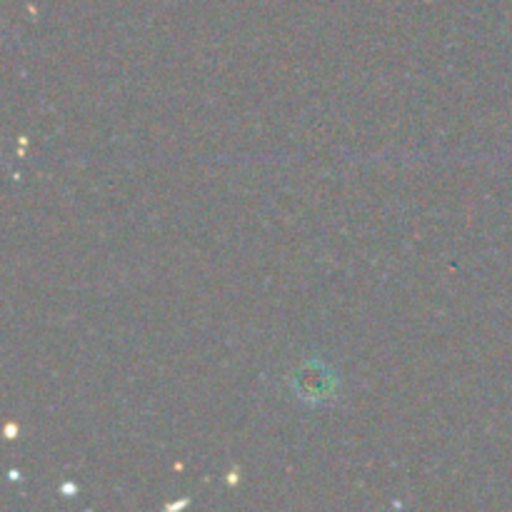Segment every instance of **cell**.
<instances>
[{
    "mask_svg": "<svg viewBox=\"0 0 512 512\" xmlns=\"http://www.w3.org/2000/svg\"><path fill=\"white\" fill-rule=\"evenodd\" d=\"M290 390L305 405H325L338 398V373L325 360L310 358L290 375Z\"/></svg>",
    "mask_w": 512,
    "mask_h": 512,
    "instance_id": "6da1fadb",
    "label": "cell"
}]
</instances>
